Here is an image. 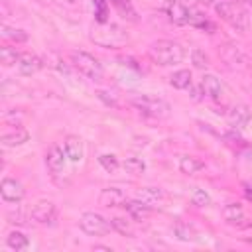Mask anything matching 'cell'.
I'll use <instances>...</instances> for the list:
<instances>
[{"label":"cell","instance_id":"cell-1","mask_svg":"<svg viewBox=\"0 0 252 252\" xmlns=\"http://www.w3.org/2000/svg\"><path fill=\"white\" fill-rule=\"evenodd\" d=\"M150 57L161 67H173L185 59V47L173 39H158L150 45Z\"/></svg>","mask_w":252,"mask_h":252},{"label":"cell","instance_id":"cell-2","mask_svg":"<svg viewBox=\"0 0 252 252\" xmlns=\"http://www.w3.org/2000/svg\"><path fill=\"white\" fill-rule=\"evenodd\" d=\"M130 104L138 112H142L144 116L158 118V120H163L171 114V104L159 96H154V94H138V96L130 98Z\"/></svg>","mask_w":252,"mask_h":252},{"label":"cell","instance_id":"cell-3","mask_svg":"<svg viewBox=\"0 0 252 252\" xmlns=\"http://www.w3.org/2000/svg\"><path fill=\"white\" fill-rule=\"evenodd\" d=\"M69 61H71V65H73L83 77H87V79H91V81H100V79L104 77L102 63H100L94 55H91V53H87V51H69Z\"/></svg>","mask_w":252,"mask_h":252},{"label":"cell","instance_id":"cell-4","mask_svg":"<svg viewBox=\"0 0 252 252\" xmlns=\"http://www.w3.org/2000/svg\"><path fill=\"white\" fill-rule=\"evenodd\" d=\"M215 12L220 16V20H224L236 32H246L248 30V14L240 4H236L232 0H222V2L215 4Z\"/></svg>","mask_w":252,"mask_h":252},{"label":"cell","instance_id":"cell-5","mask_svg":"<svg viewBox=\"0 0 252 252\" xmlns=\"http://www.w3.org/2000/svg\"><path fill=\"white\" fill-rule=\"evenodd\" d=\"M67 161H69V158H67V154H65V150L61 146L53 144V146L47 148V152H45V167H47V171H49L53 181L61 183L59 177L67 173Z\"/></svg>","mask_w":252,"mask_h":252},{"label":"cell","instance_id":"cell-6","mask_svg":"<svg viewBox=\"0 0 252 252\" xmlns=\"http://www.w3.org/2000/svg\"><path fill=\"white\" fill-rule=\"evenodd\" d=\"M79 226H81V230H83L85 234H89V236H102V234L110 232V228H112L110 220L104 219L100 213H94V211L83 213L81 219H79Z\"/></svg>","mask_w":252,"mask_h":252},{"label":"cell","instance_id":"cell-7","mask_svg":"<svg viewBox=\"0 0 252 252\" xmlns=\"http://www.w3.org/2000/svg\"><path fill=\"white\" fill-rule=\"evenodd\" d=\"M30 220H33L35 224H55L57 220V207L51 203V201H37L32 211H30Z\"/></svg>","mask_w":252,"mask_h":252},{"label":"cell","instance_id":"cell-8","mask_svg":"<svg viewBox=\"0 0 252 252\" xmlns=\"http://www.w3.org/2000/svg\"><path fill=\"white\" fill-rule=\"evenodd\" d=\"M98 35H106V39L100 43L102 47H116V45H120V43H124L128 39V35L118 26L108 24V22L106 24H98V28L93 30V35L91 37H98Z\"/></svg>","mask_w":252,"mask_h":252},{"label":"cell","instance_id":"cell-9","mask_svg":"<svg viewBox=\"0 0 252 252\" xmlns=\"http://www.w3.org/2000/svg\"><path fill=\"white\" fill-rule=\"evenodd\" d=\"M0 195L6 203H20L26 197L24 185L14 177H4L0 181Z\"/></svg>","mask_w":252,"mask_h":252},{"label":"cell","instance_id":"cell-10","mask_svg":"<svg viewBox=\"0 0 252 252\" xmlns=\"http://www.w3.org/2000/svg\"><path fill=\"white\" fill-rule=\"evenodd\" d=\"M43 69V59L37 57L35 53H30V51H22V57L18 59L16 63V71L24 77H32L35 73H39Z\"/></svg>","mask_w":252,"mask_h":252},{"label":"cell","instance_id":"cell-11","mask_svg":"<svg viewBox=\"0 0 252 252\" xmlns=\"http://www.w3.org/2000/svg\"><path fill=\"white\" fill-rule=\"evenodd\" d=\"M122 207L126 209V213H128L130 219H134V220H146V219L154 213V207L148 205V203H144V201L138 199V197H136V199H126Z\"/></svg>","mask_w":252,"mask_h":252},{"label":"cell","instance_id":"cell-12","mask_svg":"<svg viewBox=\"0 0 252 252\" xmlns=\"http://www.w3.org/2000/svg\"><path fill=\"white\" fill-rule=\"evenodd\" d=\"M165 14L169 16V20L177 26H187L189 24V6H183L179 0H167L163 6Z\"/></svg>","mask_w":252,"mask_h":252},{"label":"cell","instance_id":"cell-13","mask_svg":"<svg viewBox=\"0 0 252 252\" xmlns=\"http://www.w3.org/2000/svg\"><path fill=\"white\" fill-rule=\"evenodd\" d=\"M201 87H203V93H205L211 100L220 102V98H222V94H224V85L220 83L219 77H215V75H211V73L203 75V79H201Z\"/></svg>","mask_w":252,"mask_h":252},{"label":"cell","instance_id":"cell-14","mask_svg":"<svg viewBox=\"0 0 252 252\" xmlns=\"http://www.w3.org/2000/svg\"><path fill=\"white\" fill-rule=\"evenodd\" d=\"M63 150H65V154H67V158H69V163H79L81 159H83V154H85V148H83V140L79 138V136H75V134H69V136H65V140H63Z\"/></svg>","mask_w":252,"mask_h":252},{"label":"cell","instance_id":"cell-15","mask_svg":"<svg viewBox=\"0 0 252 252\" xmlns=\"http://www.w3.org/2000/svg\"><path fill=\"white\" fill-rule=\"evenodd\" d=\"M250 118H252V112L246 104H234L226 112V120L232 128H244L250 122Z\"/></svg>","mask_w":252,"mask_h":252},{"label":"cell","instance_id":"cell-16","mask_svg":"<svg viewBox=\"0 0 252 252\" xmlns=\"http://www.w3.org/2000/svg\"><path fill=\"white\" fill-rule=\"evenodd\" d=\"M124 201H126V195L120 187H104L98 195V203L102 207H108V209L110 207H122Z\"/></svg>","mask_w":252,"mask_h":252},{"label":"cell","instance_id":"cell-17","mask_svg":"<svg viewBox=\"0 0 252 252\" xmlns=\"http://www.w3.org/2000/svg\"><path fill=\"white\" fill-rule=\"evenodd\" d=\"M30 140V132L22 126H16L14 130H6L2 134V146L4 148H18Z\"/></svg>","mask_w":252,"mask_h":252},{"label":"cell","instance_id":"cell-18","mask_svg":"<svg viewBox=\"0 0 252 252\" xmlns=\"http://www.w3.org/2000/svg\"><path fill=\"white\" fill-rule=\"evenodd\" d=\"M222 219H224V222H228V224H244L246 215H244L242 205H240V203H228V205H224V209H222Z\"/></svg>","mask_w":252,"mask_h":252},{"label":"cell","instance_id":"cell-19","mask_svg":"<svg viewBox=\"0 0 252 252\" xmlns=\"http://www.w3.org/2000/svg\"><path fill=\"white\" fill-rule=\"evenodd\" d=\"M169 85L173 89H179V91H187L191 85H193V75L189 69H177L169 75Z\"/></svg>","mask_w":252,"mask_h":252},{"label":"cell","instance_id":"cell-20","mask_svg":"<svg viewBox=\"0 0 252 252\" xmlns=\"http://www.w3.org/2000/svg\"><path fill=\"white\" fill-rule=\"evenodd\" d=\"M189 26L199 28V30H207L209 33H213V32H215V24H213V22H209L201 10L191 8V6H189Z\"/></svg>","mask_w":252,"mask_h":252},{"label":"cell","instance_id":"cell-21","mask_svg":"<svg viewBox=\"0 0 252 252\" xmlns=\"http://www.w3.org/2000/svg\"><path fill=\"white\" fill-rule=\"evenodd\" d=\"M205 167V163L195 156H183L179 158V171L185 175H195Z\"/></svg>","mask_w":252,"mask_h":252},{"label":"cell","instance_id":"cell-22","mask_svg":"<svg viewBox=\"0 0 252 252\" xmlns=\"http://www.w3.org/2000/svg\"><path fill=\"white\" fill-rule=\"evenodd\" d=\"M110 4L116 8V12H118L124 20H128V22H138V12H136L132 0H110Z\"/></svg>","mask_w":252,"mask_h":252},{"label":"cell","instance_id":"cell-23","mask_svg":"<svg viewBox=\"0 0 252 252\" xmlns=\"http://www.w3.org/2000/svg\"><path fill=\"white\" fill-rule=\"evenodd\" d=\"M6 246L12 248V250H16V252L26 250L30 246V238L24 232H20V230H10L6 234Z\"/></svg>","mask_w":252,"mask_h":252},{"label":"cell","instance_id":"cell-24","mask_svg":"<svg viewBox=\"0 0 252 252\" xmlns=\"http://www.w3.org/2000/svg\"><path fill=\"white\" fill-rule=\"evenodd\" d=\"M136 197L154 207L156 203H159V201L163 199V191H161L159 187H142V189H138Z\"/></svg>","mask_w":252,"mask_h":252},{"label":"cell","instance_id":"cell-25","mask_svg":"<svg viewBox=\"0 0 252 252\" xmlns=\"http://www.w3.org/2000/svg\"><path fill=\"white\" fill-rule=\"evenodd\" d=\"M20 57H22V51L16 49L14 45H2V47H0V63H2L4 67L16 65Z\"/></svg>","mask_w":252,"mask_h":252},{"label":"cell","instance_id":"cell-26","mask_svg":"<svg viewBox=\"0 0 252 252\" xmlns=\"http://www.w3.org/2000/svg\"><path fill=\"white\" fill-rule=\"evenodd\" d=\"M173 236H175L177 240H181V242H193V240H195V230H193L187 222L177 220V222L173 224Z\"/></svg>","mask_w":252,"mask_h":252},{"label":"cell","instance_id":"cell-27","mask_svg":"<svg viewBox=\"0 0 252 252\" xmlns=\"http://www.w3.org/2000/svg\"><path fill=\"white\" fill-rule=\"evenodd\" d=\"M0 35L6 39V41H14V43H24L28 41V33L24 30H18V28H10V26H2V32Z\"/></svg>","mask_w":252,"mask_h":252},{"label":"cell","instance_id":"cell-28","mask_svg":"<svg viewBox=\"0 0 252 252\" xmlns=\"http://www.w3.org/2000/svg\"><path fill=\"white\" fill-rule=\"evenodd\" d=\"M122 167L126 169V173L130 175H142L146 171V163L142 158H126L122 161Z\"/></svg>","mask_w":252,"mask_h":252},{"label":"cell","instance_id":"cell-29","mask_svg":"<svg viewBox=\"0 0 252 252\" xmlns=\"http://www.w3.org/2000/svg\"><path fill=\"white\" fill-rule=\"evenodd\" d=\"M98 163L106 173H114L120 167V161H118V158L114 154H100L98 156Z\"/></svg>","mask_w":252,"mask_h":252},{"label":"cell","instance_id":"cell-30","mask_svg":"<svg viewBox=\"0 0 252 252\" xmlns=\"http://www.w3.org/2000/svg\"><path fill=\"white\" fill-rule=\"evenodd\" d=\"M93 8H94L96 24H106L108 22V2L106 0H93Z\"/></svg>","mask_w":252,"mask_h":252},{"label":"cell","instance_id":"cell-31","mask_svg":"<svg viewBox=\"0 0 252 252\" xmlns=\"http://www.w3.org/2000/svg\"><path fill=\"white\" fill-rule=\"evenodd\" d=\"M110 224H112V230L120 232L122 236H134V230H132V226H130V222L126 219L114 217V219H110Z\"/></svg>","mask_w":252,"mask_h":252},{"label":"cell","instance_id":"cell-32","mask_svg":"<svg viewBox=\"0 0 252 252\" xmlns=\"http://www.w3.org/2000/svg\"><path fill=\"white\" fill-rule=\"evenodd\" d=\"M191 203L195 205V207H209L211 205V195L205 191V189H193V193H191Z\"/></svg>","mask_w":252,"mask_h":252},{"label":"cell","instance_id":"cell-33","mask_svg":"<svg viewBox=\"0 0 252 252\" xmlns=\"http://www.w3.org/2000/svg\"><path fill=\"white\" fill-rule=\"evenodd\" d=\"M191 63H193L197 69H207V67H209V55H207L203 49L195 47V49H191Z\"/></svg>","mask_w":252,"mask_h":252},{"label":"cell","instance_id":"cell-34","mask_svg":"<svg viewBox=\"0 0 252 252\" xmlns=\"http://www.w3.org/2000/svg\"><path fill=\"white\" fill-rule=\"evenodd\" d=\"M8 219H10V222H14V224H24V222H26V217H24L20 211H18V213H10Z\"/></svg>","mask_w":252,"mask_h":252},{"label":"cell","instance_id":"cell-35","mask_svg":"<svg viewBox=\"0 0 252 252\" xmlns=\"http://www.w3.org/2000/svg\"><path fill=\"white\" fill-rule=\"evenodd\" d=\"M244 242H250L252 244V224H246L244 230H242V236H240Z\"/></svg>","mask_w":252,"mask_h":252},{"label":"cell","instance_id":"cell-36","mask_svg":"<svg viewBox=\"0 0 252 252\" xmlns=\"http://www.w3.org/2000/svg\"><path fill=\"white\" fill-rule=\"evenodd\" d=\"M205 4H211V6H215V4H219V2H222V0H203Z\"/></svg>","mask_w":252,"mask_h":252},{"label":"cell","instance_id":"cell-37","mask_svg":"<svg viewBox=\"0 0 252 252\" xmlns=\"http://www.w3.org/2000/svg\"><path fill=\"white\" fill-rule=\"evenodd\" d=\"M94 250H108L110 252V246H94Z\"/></svg>","mask_w":252,"mask_h":252},{"label":"cell","instance_id":"cell-38","mask_svg":"<svg viewBox=\"0 0 252 252\" xmlns=\"http://www.w3.org/2000/svg\"><path fill=\"white\" fill-rule=\"evenodd\" d=\"M232 2H236V4H240V6H244V4H248L250 0H232Z\"/></svg>","mask_w":252,"mask_h":252}]
</instances>
